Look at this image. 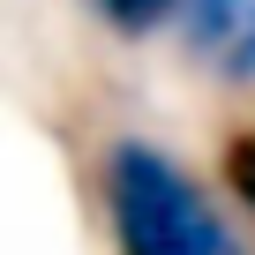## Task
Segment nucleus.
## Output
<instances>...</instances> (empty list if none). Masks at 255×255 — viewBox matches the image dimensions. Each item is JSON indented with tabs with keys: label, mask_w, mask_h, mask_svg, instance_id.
<instances>
[{
	"label": "nucleus",
	"mask_w": 255,
	"mask_h": 255,
	"mask_svg": "<svg viewBox=\"0 0 255 255\" xmlns=\"http://www.w3.org/2000/svg\"><path fill=\"white\" fill-rule=\"evenodd\" d=\"M90 8L113 38H158L180 23V0H90Z\"/></svg>",
	"instance_id": "obj_3"
},
{
	"label": "nucleus",
	"mask_w": 255,
	"mask_h": 255,
	"mask_svg": "<svg viewBox=\"0 0 255 255\" xmlns=\"http://www.w3.org/2000/svg\"><path fill=\"white\" fill-rule=\"evenodd\" d=\"M248 23H255V0H180V23H173V30H180V45L210 68Z\"/></svg>",
	"instance_id": "obj_2"
},
{
	"label": "nucleus",
	"mask_w": 255,
	"mask_h": 255,
	"mask_svg": "<svg viewBox=\"0 0 255 255\" xmlns=\"http://www.w3.org/2000/svg\"><path fill=\"white\" fill-rule=\"evenodd\" d=\"M98 195H105L113 255H248V240L225 225L218 195H203V180L143 135L105 143Z\"/></svg>",
	"instance_id": "obj_1"
},
{
	"label": "nucleus",
	"mask_w": 255,
	"mask_h": 255,
	"mask_svg": "<svg viewBox=\"0 0 255 255\" xmlns=\"http://www.w3.org/2000/svg\"><path fill=\"white\" fill-rule=\"evenodd\" d=\"M218 180H225V195L255 218V120H248V128H225V143H218Z\"/></svg>",
	"instance_id": "obj_4"
},
{
	"label": "nucleus",
	"mask_w": 255,
	"mask_h": 255,
	"mask_svg": "<svg viewBox=\"0 0 255 255\" xmlns=\"http://www.w3.org/2000/svg\"><path fill=\"white\" fill-rule=\"evenodd\" d=\"M210 68H218V83H233V90H240V83H255V23H248V30H240Z\"/></svg>",
	"instance_id": "obj_5"
}]
</instances>
